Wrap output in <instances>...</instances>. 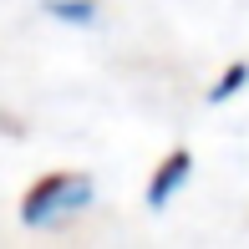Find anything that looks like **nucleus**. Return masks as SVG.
Listing matches in <instances>:
<instances>
[{"mask_svg": "<svg viewBox=\"0 0 249 249\" xmlns=\"http://www.w3.org/2000/svg\"><path fill=\"white\" fill-rule=\"evenodd\" d=\"M87 203H92V183H87V178L56 173V178H46V183H36L26 194V213H20V219L26 224H61V219H71L76 209H87Z\"/></svg>", "mask_w": 249, "mask_h": 249, "instance_id": "obj_1", "label": "nucleus"}, {"mask_svg": "<svg viewBox=\"0 0 249 249\" xmlns=\"http://www.w3.org/2000/svg\"><path fill=\"white\" fill-rule=\"evenodd\" d=\"M188 168H194V158H188V153H173V158L163 163V173H158V178H153V188H148V203H153V209H163V203L173 198V188H183Z\"/></svg>", "mask_w": 249, "mask_h": 249, "instance_id": "obj_2", "label": "nucleus"}, {"mask_svg": "<svg viewBox=\"0 0 249 249\" xmlns=\"http://www.w3.org/2000/svg\"><path fill=\"white\" fill-rule=\"evenodd\" d=\"M51 16H61V20H92V5H87V0H51Z\"/></svg>", "mask_w": 249, "mask_h": 249, "instance_id": "obj_3", "label": "nucleus"}, {"mask_svg": "<svg viewBox=\"0 0 249 249\" xmlns=\"http://www.w3.org/2000/svg\"><path fill=\"white\" fill-rule=\"evenodd\" d=\"M234 87H244V66H234V71H229V76L219 82V92H213V97H229Z\"/></svg>", "mask_w": 249, "mask_h": 249, "instance_id": "obj_4", "label": "nucleus"}]
</instances>
